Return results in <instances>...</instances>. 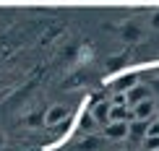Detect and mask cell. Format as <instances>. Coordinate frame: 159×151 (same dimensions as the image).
Instances as JSON below:
<instances>
[{
	"instance_id": "obj_10",
	"label": "cell",
	"mask_w": 159,
	"mask_h": 151,
	"mask_svg": "<svg viewBox=\"0 0 159 151\" xmlns=\"http://www.w3.org/2000/svg\"><path fill=\"white\" fill-rule=\"evenodd\" d=\"M141 146H143V151H159V135H146V141Z\"/></svg>"
},
{
	"instance_id": "obj_11",
	"label": "cell",
	"mask_w": 159,
	"mask_h": 151,
	"mask_svg": "<svg viewBox=\"0 0 159 151\" xmlns=\"http://www.w3.org/2000/svg\"><path fill=\"white\" fill-rule=\"evenodd\" d=\"M123 37H125V39H130V42H136V39L141 37V29L130 24V26H125V29H123Z\"/></svg>"
},
{
	"instance_id": "obj_15",
	"label": "cell",
	"mask_w": 159,
	"mask_h": 151,
	"mask_svg": "<svg viewBox=\"0 0 159 151\" xmlns=\"http://www.w3.org/2000/svg\"><path fill=\"white\" fill-rule=\"evenodd\" d=\"M157 115H159V102H157Z\"/></svg>"
},
{
	"instance_id": "obj_13",
	"label": "cell",
	"mask_w": 159,
	"mask_h": 151,
	"mask_svg": "<svg viewBox=\"0 0 159 151\" xmlns=\"http://www.w3.org/2000/svg\"><path fill=\"white\" fill-rule=\"evenodd\" d=\"M151 26H154V29H159V13H154V16H151Z\"/></svg>"
},
{
	"instance_id": "obj_9",
	"label": "cell",
	"mask_w": 159,
	"mask_h": 151,
	"mask_svg": "<svg viewBox=\"0 0 159 151\" xmlns=\"http://www.w3.org/2000/svg\"><path fill=\"white\" fill-rule=\"evenodd\" d=\"M78 125H81V130H86V133H91V130L97 128V120H94V115H91V112H86V115L81 117V122H78Z\"/></svg>"
},
{
	"instance_id": "obj_1",
	"label": "cell",
	"mask_w": 159,
	"mask_h": 151,
	"mask_svg": "<svg viewBox=\"0 0 159 151\" xmlns=\"http://www.w3.org/2000/svg\"><path fill=\"white\" fill-rule=\"evenodd\" d=\"M130 133V122H107L102 138L104 141H125Z\"/></svg>"
},
{
	"instance_id": "obj_12",
	"label": "cell",
	"mask_w": 159,
	"mask_h": 151,
	"mask_svg": "<svg viewBox=\"0 0 159 151\" xmlns=\"http://www.w3.org/2000/svg\"><path fill=\"white\" fill-rule=\"evenodd\" d=\"M149 89H151V91H154V94L159 96V78H154V81H151V83H149Z\"/></svg>"
},
{
	"instance_id": "obj_4",
	"label": "cell",
	"mask_w": 159,
	"mask_h": 151,
	"mask_svg": "<svg viewBox=\"0 0 159 151\" xmlns=\"http://www.w3.org/2000/svg\"><path fill=\"white\" fill-rule=\"evenodd\" d=\"M133 117L136 120H143V122H151L157 117V99H146L138 107H133Z\"/></svg>"
},
{
	"instance_id": "obj_14",
	"label": "cell",
	"mask_w": 159,
	"mask_h": 151,
	"mask_svg": "<svg viewBox=\"0 0 159 151\" xmlns=\"http://www.w3.org/2000/svg\"><path fill=\"white\" fill-rule=\"evenodd\" d=\"M3 143H5V135H3V133H0V149H3Z\"/></svg>"
},
{
	"instance_id": "obj_2",
	"label": "cell",
	"mask_w": 159,
	"mask_h": 151,
	"mask_svg": "<svg viewBox=\"0 0 159 151\" xmlns=\"http://www.w3.org/2000/svg\"><path fill=\"white\" fill-rule=\"evenodd\" d=\"M65 117H68V107L65 104H52V107L44 112V125L47 128H57L65 122Z\"/></svg>"
},
{
	"instance_id": "obj_5",
	"label": "cell",
	"mask_w": 159,
	"mask_h": 151,
	"mask_svg": "<svg viewBox=\"0 0 159 151\" xmlns=\"http://www.w3.org/2000/svg\"><path fill=\"white\" fill-rule=\"evenodd\" d=\"M146 135H149V122H143V120H133V122H130V133H128L130 141L143 143V141H146Z\"/></svg>"
},
{
	"instance_id": "obj_7",
	"label": "cell",
	"mask_w": 159,
	"mask_h": 151,
	"mask_svg": "<svg viewBox=\"0 0 159 151\" xmlns=\"http://www.w3.org/2000/svg\"><path fill=\"white\" fill-rule=\"evenodd\" d=\"M104 146V138H99V135H86V138L78 143V151H99Z\"/></svg>"
},
{
	"instance_id": "obj_16",
	"label": "cell",
	"mask_w": 159,
	"mask_h": 151,
	"mask_svg": "<svg viewBox=\"0 0 159 151\" xmlns=\"http://www.w3.org/2000/svg\"><path fill=\"white\" fill-rule=\"evenodd\" d=\"M123 151H125V149H123Z\"/></svg>"
},
{
	"instance_id": "obj_3",
	"label": "cell",
	"mask_w": 159,
	"mask_h": 151,
	"mask_svg": "<svg viewBox=\"0 0 159 151\" xmlns=\"http://www.w3.org/2000/svg\"><path fill=\"white\" fill-rule=\"evenodd\" d=\"M125 96H128V107L133 109V107H138L141 102H146V99H154V91H151V89L146 86V83H138V86H136V89H130Z\"/></svg>"
},
{
	"instance_id": "obj_6",
	"label": "cell",
	"mask_w": 159,
	"mask_h": 151,
	"mask_svg": "<svg viewBox=\"0 0 159 151\" xmlns=\"http://www.w3.org/2000/svg\"><path fill=\"white\" fill-rule=\"evenodd\" d=\"M110 112H112V102H97L94 104V109H91V115H94V120L97 122H104V125H107L110 122Z\"/></svg>"
},
{
	"instance_id": "obj_8",
	"label": "cell",
	"mask_w": 159,
	"mask_h": 151,
	"mask_svg": "<svg viewBox=\"0 0 159 151\" xmlns=\"http://www.w3.org/2000/svg\"><path fill=\"white\" fill-rule=\"evenodd\" d=\"M138 86V76H125V78H117L115 81V89L117 91H130Z\"/></svg>"
}]
</instances>
